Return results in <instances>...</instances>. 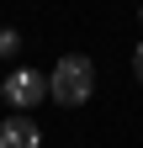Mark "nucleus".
Returning a JSON list of instances; mask_svg holds the SVG:
<instances>
[{
    "instance_id": "obj_2",
    "label": "nucleus",
    "mask_w": 143,
    "mask_h": 148,
    "mask_svg": "<svg viewBox=\"0 0 143 148\" xmlns=\"http://www.w3.org/2000/svg\"><path fill=\"white\" fill-rule=\"evenodd\" d=\"M0 95H6L16 111H32L37 101H48V74H37V69H16L6 85H0Z\"/></svg>"
},
{
    "instance_id": "obj_5",
    "label": "nucleus",
    "mask_w": 143,
    "mask_h": 148,
    "mask_svg": "<svg viewBox=\"0 0 143 148\" xmlns=\"http://www.w3.org/2000/svg\"><path fill=\"white\" fill-rule=\"evenodd\" d=\"M133 69H138V79H143V42H138V53H133Z\"/></svg>"
},
{
    "instance_id": "obj_4",
    "label": "nucleus",
    "mask_w": 143,
    "mask_h": 148,
    "mask_svg": "<svg viewBox=\"0 0 143 148\" xmlns=\"http://www.w3.org/2000/svg\"><path fill=\"white\" fill-rule=\"evenodd\" d=\"M16 48H21V37H16L11 27H0V58H11V53H16Z\"/></svg>"
},
{
    "instance_id": "obj_3",
    "label": "nucleus",
    "mask_w": 143,
    "mask_h": 148,
    "mask_svg": "<svg viewBox=\"0 0 143 148\" xmlns=\"http://www.w3.org/2000/svg\"><path fill=\"white\" fill-rule=\"evenodd\" d=\"M43 132H37V122L32 116H6L0 122V148H37Z\"/></svg>"
},
{
    "instance_id": "obj_1",
    "label": "nucleus",
    "mask_w": 143,
    "mask_h": 148,
    "mask_svg": "<svg viewBox=\"0 0 143 148\" xmlns=\"http://www.w3.org/2000/svg\"><path fill=\"white\" fill-rule=\"evenodd\" d=\"M90 90H96V69H90L85 53H64V58L53 64L48 95L58 101V106H85V101H90Z\"/></svg>"
}]
</instances>
